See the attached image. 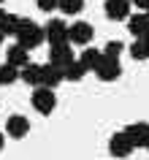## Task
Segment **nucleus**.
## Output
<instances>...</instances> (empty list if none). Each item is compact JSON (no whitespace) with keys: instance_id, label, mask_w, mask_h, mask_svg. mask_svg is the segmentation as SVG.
I'll use <instances>...</instances> for the list:
<instances>
[{"instance_id":"obj_1","label":"nucleus","mask_w":149,"mask_h":160,"mask_svg":"<svg viewBox=\"0 0 149 160\" xmlns=\"http://www.w3.org/2000/svg\"><path fill=\"white\" fill-rule=\"evenodd\" d=\"M14 38H17V43L22 46V49H27V52L38 49V46L46 41V38H43V27H38L33 19H25V17H22V22H19V30H17Z\"/></svg>"},{"instance_id":"obj_5","label":"nucleus","mask_w":149,"mask_h":160,"mask_svg":"<svg viewBox=\"0 0 149 160\" xmlns=\"http://www.w3.org/2000/svg\"><path fill=\"white\" fill-rule=\"evenodd\" d=\"M122 73V65H119V57H100L98 68H95V76H98L100 82H114L117 76Z\"/></svg>"},{"instance_id":"obj_21","label":"nucleus","mask_w":149,"mask_h":160,"mask_svg":"<svg viewBox=\"0 0 149 160\" xmlns=\"http://www.w3.org/2000/svg\"><path fill=\"white\" fill-rule=\"evenodd\" d=\"M103 54H106V57H119V54H122V43L119 41H108L106 49H103Z\"/></svg>"},{"instance_id":"obj_4","label":"nucleus","mask_w":149,"mask_h":160,"mask_svg":"<svg viewBox=\"0 0 149 160\" xmlns=\"http://www.w3.org/2000/svg\"><path fill=\"white\" fill-rule=\"evenodd\" d=\"M92 35H95V30H92L90 22H73V25H68V43L73 46V43H79V46H87V43L92 41Z\"/></svg>"},{"instance_id":"obj_15","label":"nucleus","mask_w":149,"mask_h":160,"mask_svg":"<svg viewBox=\"0 0 149 160\" xmlns=\"http://www.w3.org/2000/svg\"><path fill=\"white\" fill-rule=\"evenodd\" d=\"M100 57H103V52H100V49H92V46H87V49L79 54V62H82L84 71H95V68H98V62H100Z\"/></svg>"},{"instance_id":"obj_11","label":"nucleus","mask_w":149,"mask_h":160,"mask_svg":"<svg viewBox=\"0 0 149 160\" xmlns=\"http://www.w3.org/2000/svg\"><path fill=\"white\" fill-rule=\"evenodd\" d=\"M106 17L111 22H122L130 17V0H106Z\"/></svg>"},{"instance_id":"obj_12","label":"nucleus","mask_w":149,"mask_h":160,"mask_svg":"<svg viewBox=\"0 0 149 160\" xmlns=\"http://www.w3.org/2000/svg\"><path fill=\"white\" fill-rule=\"evenodd\" d=\"M127 30H130L136 38H144V35L149 33V17L141 11V14H136V17H127Z\"/></svg>"},{"instance_id":"obj_26","label":"nucleus","mask_w":149,"mask_h":160,"mask_svg":"<svg viewBox=\"0 0 149 160\" xmlns=\"http://www.w3.org/2000/svg\"><path fill=\"white\" fill-rule=\"evenodd\" d=\"M144 149H149V138H147V144H144Z\"/></svg>"},{"instance_id":"obj_16","label":"nucleus","mask_w":149,"mask_h":160,"mask_svg":"<svg viewBox=\"0 0 149 160\" xmlns=\"http://www.w3.org/2000/svg\"><path fill=\"white\" fill-rule=\"evenodd\" d=\"M19 22H22V17H17V14H6L3 22H0V33H3V35H17Z\"/></svg>"},{"instance_id":"obj_9","label":"nucleus","mask_w":149,"mask_h":160,"mask_svg":"<svg viewBox=\"0 0 149 160\" xmlns=\"http://www.w3.org/2000/svg\"><path fill=\"white\" fill-rule=\"evenodd\" d=\"M73 49H71V43H57V46H52L49 52V62L52 65H57V68H65L73 62Z\"/></svg>"},{"instance_id":"obj_3","label":"nucleus","mask_w":149,"mask_h":160,"mask_svg":"<svg viewBox=\"0 0 149 160\" xmlns=\"http://www.w3.org/2000/svg\"><path fill=\"white\" fill-rule=\"evenodd\" d=\"M108 155L117 158V160H125V158L133 155V144H130V138L125 136V130H117V133L108 138Z\"/></svg>"},{"instance_id":"obj_25","label":"nucleus","mask_w":149,"mask_h":160,"mask_svg":"<svg viewBox=\"0 0 149 160\" xmlns=\"http://www.w3.org/2000/svg\"><path fill=\"white\" fill-rule=\"evenodd\" d=\"M144 43H147V46H149V33H147V35H144Z\"/></svg>"},{"instance_id":"obj_24","label":"nucleus","mask_w":149,"mask_h":160,"mask_svg":"<svg viewBox=\"0 0 149 160\" xmlns=\"http://www.w3.org/2000/svg\"><path fill=\"white\" fill-rule=\"evenodd\" d=\"M3 144H6V136L0 133V149H3Z\"/></svg>"},{"instance_id":"obj_8","label":"nucleus","mask_w":149,"mask_h":160,"mask_svg":"<svg viewBox=\"0 0 149 160\" xmlns=\"http://www.w3.org/2000/svg\"><path fill=\"white\" fill-rule=\"evenodd\" d=\"M125 136L130 138L133 149H144V144L149 138V122H136V125H127L125 128Z\"/></svg>"},{"instance_id":"obj_2","label":"nucleus","mask_w":149,"mask_h":160,"mask_svg":"<svg viewBox=\"0 0 149 160\" xmlns=\"http://www.w3.org/2000/svg\"><path fill=\"white\" fill-rule=\"evenodd\" d=\"M30 106H33L38 114H52L54 111V106H57V98H54V90H49V87H35L33 90V98H30Z\"/></svg>"},{"instance_id":"obj_14","label":"nucleus","mask_w":149,"mask_h":160,"mask_svg":"<svg viewBox=\"0 0 149 160\" xmlns=\"http://www.w3.org/2000/svg\"><path fill=\"white\" fill-rule=\"evenodd\" d=\"M6 62L14 68H25L27 62H30V57H27V49H22L19 43H14L8 52H6Z\"/></svg>"},{"instance_id":"obj_13","label":"nucleus","mask_w":149,"mask_h":160,"mask_svg":"<svg viewBox=\"0 0 149 160\" xmlns=\"http://www.w3.org/2000/svg\"><path fill=\"white\" fill-rule=\"evenodd\" d=\"M19 79L30 87H41V65L35 62H27L25 68H19Z\"/></svg>"},{"instance_id":"obj_23","label":"nucleus","mask_w":149,"mask_h":160,"mask_svg":"<svg viewBox=\"0 0 149 160\" xmlns=\"http://www.w3.org/2000/svg\"><path fill=\"white\" fill-rule=\"evenodd\" d=\"M130 3H136L141 11H147V8H149V0H130Z\"/></svg>"},{"instance_id":"obj_20","label":"nucleus","mask_w":149,"mask_h":160,"mask_svg":"<svg viewBox=\"0 0 149 160\" xmlns=\"http://www.w3.org/2000/svg\"><path fill=\"white\" fill-rule=\"evenodd\" d=\"M130 54H133V60H147L149 57V46L144 43V38H136L130 43Z\"/></svg>"},{"instance_id":"obj_18","label":"nucleus","mask_w":149,"mask_h":160,"mask_svg":"<svg viewBox=\"0 0 149 160\" xmlns=\"http://www.w3.org/2000/svg\"><path fill=\"white\" fill-rule=\"evenodd\" d=\"M17 79H19V68L8 65V62L0 65V84H14Z\"/></svg>"},{"instance_id":"obj_19","label":"nucleus","mask_w":149,"mask_h":160,"mask_svg":"<svg viewBox=\"0 0 149 160\" xmlns=\"http://www.w3.org/2000/svg\"><path fill=\"white\" fill-rule=\"evenodd\" d=\"M57 8L62 11V14H79V11L84 8V0H57Z\"/></svg>"},{"instance_id":"obj_28","label":"nucleus","mask_w":149,"mask_h":160,"mask_svg":"<svg viewBox=\"0 0 149 160\" xmlns=\"http://www.w3.org/2000/svg\"><path fill=\"white\" fill-rule=\"evenodd\" d=\"M144 14H147V17H149V8H147V11H144Z\"/></svg>"},{"instance_id":"obj_29","label":"nucleus","mask_w":149,"mask_h":160,"mask_svg":"<svg viewBox=\"0 0 149 160\" xmlns=\"http://www.w3.org/2000/svg\"><path fill=\"white\" fill-rule=\"evenodd\" d=\"M0 6H3V0H0Z\"/></svg>"},{"instance_id":"obj_27","label":"nucleus","mask_w":149,"mask_h":160,"mask_svg":"<svg viewBox=\"0 0 149 160\" xmlns=\"http://www.w3.org/2000/svg\"><path fill=\"white\" fill-rule=\"evenodd\" d=\"M3 38H6V35H3V33H0V43H3Z\"/></svg>"},{"instance_id":"obj_7","label":"nucleus","mask_w":149,"mask_h":160,"mask_svg":"<svg viewBox=\"0 0 149 160\" xmlns=\"http://www.w3.org/2000/svg\"><path fill=\"white\" fill-rule=\"evenodd\" d=\"M27 133H30V119L25 114H11L6 119V136H11V138H25Z\"/></svg>"},{"instance_id":"obj_22","label":"nucleus","mask_w":149,"mask_h":160,"mask_svg":"<svg viewBox=\"0 0 149 160\" xmlns=\"http://www.w3.org/2000/svg\"><path fill=\"white\" fill-rule=\"evenodd\" d=\"M35 3H38L41 11H54L57 8V0H35Z\"/></svg>"},{"instance_id":"obj_10","label":"nucleus","mask_w":149,"mask_h":160,"mask_svg":"<svg viewBox=\"0 0 149 160\" xmlns=\"http://www.w3.org/2000/svg\"><path fill=\"white\" fill-rule=\"evenodd\" d=\"M60 82H65V73H62V68L52 65V62L41 65V87H49V90H54Z\"/></svg>"},{"instance_id":"obj_17","label":"nucleus","mask_w":149,"mask_h":160,"mask_svg":"<svg viewBox=\"0 0 149 160\" xmlns=\"http://www.w3.org/2000/svg\"><path fill=\"white\" fill-rule=\"evenodd\" d=\"M62 73H65V82H82L87 71L82 68V62H79V60H73L71 65H65V68H62Z\"/></svg>"},{"instance_id":"obj_6","label":"nucleus","mask_w":149,"mask_h":160,"mask_svg":"<svg viewBox=\"0 0 149 160\" xmlns=\"http://www.w3.org/2000/svg\"><path fill=\"white\" fill-rule=\"evenodd\" d=\"M43 38L52 43V46H57V43H68V25L62 19H49L46 27H43Z\"/></svg>"}]
</instances>
